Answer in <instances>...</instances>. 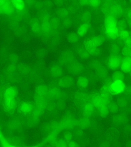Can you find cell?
I'll return each mask as SVG.
<instances>
[{
  "label": "cell",
  "instance_id": "47",
  "mask_svg": "<svg viewBox=\"0 0 131 147\" xmlns=\"http://www.w3.org/2000/svg\"><path fill=\"white\" fill-rule=\"evenodd\" d=\"M70 146L71 147H75L76 146V144L73 142H71L70 143Z\"/></svg>",
  "mask_w": 131,
  "mask_h": 147
},
{
  "label": "cell",
  "instance_id": "6",
  "mask_svg": "<svg viewBox=\"0 0 131 147\" xmlns=\"http://www.w3.org/2000/svg\"><path fill=\"white\" fill-rule=\"evenodd\" d=\"M90 102L97 109L104 105L101 98L100 93L97 92L92 93L90 96Z\"/></svg>",
  "mask_w": 131,
  "mask_h": 147
},
{
  "label": "cell",
  "instance_id": "20",
  "mask_svg": "<svg viewBox=\"0 0 131 147\" xmlns=\"http://www.w3.org/2000/svg\"><path fill=\"white\" fill-rule=\"evenodd\" d=\"M93 45L96 48L99 47L104 42L105 38L103 36H98L94 37L90 39Z\"/></svg>",
  "mask_w": 131,
  "mask_h": 147
},
{
  "label": "cell",
  "instance_id": "32",
  "mask_svg": "<svg viewBox=\"0 0 131 147\" xmlns=\"http://www.w3.org/2000/svg\"><path fill=\"white\" fill-rule=\"evenodd\" d=\"M109 111L111 112L115 113L118 110V106L116 103L111 102L108 105Z\"/></svg>",
  "mask_w": 131,
  "mask_h": 147
},
{
  "label": "cell",
  "instance_id": "40",
  "mask_svg": "<svg viewBox=\"0 0 131 147\" xmlns=\"http://www.w3.org/2000/svg\"><path fill=\"white\" fill-rule=\"evenodd\" d=\"M125 14L128 20H131V7L126 9L125 11Z\"/></svg>",
  "mask_w": 131,
  "mask_h": 147
},
{
  "label": "cell",
  "instance_id": "43",
  "mask_svg": "<svg viewBox=\"0 0 131 147\" xmlns=\"http://www.w3.org/2000/svg\"><path fill=\"white\" fill-rule=\"evenodd\" d=\"M72 134L70 133H65V135H64V138L67 140H71L72 139Z\"/></svg>",
  "mask_w": 131,
  "mask_h": 147
},
{
  "label": "cell",
  "instance_id": "19",
  "mask_svg": "<svg viewBox=\"0 0 131 147\" xmlns=\"http://www.w3.org/2000/svg\"><path fill=\"white\" fill-rule=\"evenodd\" d=\"M85 49L90 55H93L96 52V48L94 47L90 39L87 40L85 42Z\"/></svg>",
  "mask_w": 131,
  "mask_h": 147
},
{
  "label": "cell",
  "instance_id": "35",
  "mask_svg": "<svg viewBox=\"0 0 131 147\" xmlns=\"http://www.w3.org/2000/svg\"><path fill=\"white\" fill-rule=\"evenodd\" d=\"M126 26L127 24L125 20H121L117 24V26L119 31L121 30H125Z\"/></svg>",
  "mask_w": 131,
  "mask_h": 147
},
{
  "label": "cell",
  "instance_id": "17",
  "mask_svg": "<svg viewBox=\"0 0 131 147\" xmlns=\"http://www.w3.org/2000/svg\"><path fill=\"white\" fill-rule=\"evenodd\" d=\"M90 24L89 22L84 23L79 26L77 30L78 35L80 36H84L87 33L90 27Z\"/></svg>",
  "mask_w": 131,
  "mask_h": 147
},
{
  "label": "cell",
  "instance_id": "3",
  "mask_svg": "<svg viewBox=\"0 0 131 147\" xmlns=\"http://www.w3.org/2000/svg\"><path fill=\"white\" fill-rule=\"evenodd\" d=\"M17 91L14 87H11L7 88L5 93V104L9 109H13L15 100L17 95Z\"/></svg>",
  "mask_w": 131,
  "mask_h": 147
},
{
  "label": "cell",
  "instance_id": "46",
  "mask_svg": "<svg viewBox=\"0 0 131 147\" xmlns=\"http://www.w3.org/2000/svg\"><path fill=\"white\" fill-rule=\"evenodd\" d=\"M64 24H65V25H67V26H68V25H71V21L69 20H64Z\"/></svg>",
  "mask_w": 131,
  "mask_h": 147
},
{
  "label": "cell",
  "instance_id": "8",
  "mask_svg": "<svg viewBox=\"0 0 131 147\" xmlns=\"http://www.w3.org/2000/svg\"><path fill=\"white\" fill-rule=\"evenodd\" d=\"M121 60L118 55H112L108 61V65L109 68L114 71L118 69L121 66Z\"/></svg>",
  "mask_w": 131,
  "mask_h": 147
},
{
  "label": "cell",
  "instance_id": "12",
  "mask_svg": "<svg viewBox=\"0 0 131 147\" xmlns=\"http://www.w3.org/2000/svg\"><path fill=\"white\" fill-rule=\"evenodd\" d=\"M36 93L37 97L47 98L48 97L49 88L44 85H40L37 87Z\"/></svg>",
  "mask_w": 131,
  "mask_h": 147
},
{
  "label": "cell",
  "instance_id": "29",
  "mask_svg": "<svg viewBox=\"0 0 131 147\" xmlns=\"http://www.w3.org/2000/svg\"><path fill=\"white\" fill-rule=\"evenodd\" d=\"M68 40L70 42L75 43L77 42L79 40V36L75 33H71L67 36Z\"/></svg>",
  "mask_w": 131,
  "mask_h": 147
},
{
  "label": "cell",
  "instance_id": "51",
  "mask_svg": "<svg viewBox=\"0 0 131 147\" xmlns=\"http://www.w3.org/2000/svg\"><path fill=\"white\" fill-rule=\"evenodd\" d=\"M130 87H131V86H130Z\"/></svg>",
  "mask_w": 131,
  "mask_h": 147
},
{
  "label": "cell",
  "instance_id": "50",
  "mask_svg": "<svg viewBox=\"0 0 131 147\" xmlns=\"http://www.w3.org/2000/svg\"><path fill=\"white\" fill-rule=\"evenodd\" d=\"M130 2H131V1H130Z\"/></svg>",
  "mask_w": 131,
  "mask_h": 147
},
{
  "label": "cell",
  "instance_id": "23",
  "mask_svg": "<svg viewBox=\"0 0 131 147\" xmlns=\"http://www.w3.org/2000/svg\"><path fill=\"white\" fill-rule=\"evenodd\" d=\"M101 98L104 105H108L112 102V95L109 93H100Z\"/></svg>",
  "mask_w": 131,
  "mask_h": 147
},
{
  "label": "cell",
  "instance_id": "18",
  "mask_svg": "<svg viewBox=\"0 0 131 147\" xmlns=\"http://www.w3.org/2000/svg\"><path fill=\"white\" fill-rule=\"evenodd\" d=\"M89 80L86 77L81 76L78 78L77 80V85L81 89H84L88 87Z\"/></svg>",
  "mask_w": 131,
  "mask_h": 147
},
{
  "label": "cell",
  "instance_id": "22",
  "mask_svg": "<svg viewBox=\"0 0 131 147\" xmlns=\"http://www.w3.org/2000/svg\"><path fill=\"white\" fill-rule=\"evenodd\" d=\"M97 109L99 115L102 118L107 117L110 111L108 106L105 105H103Z\"/></svg>",
  "mask_w": 131,
  "mask_h": 147
},
{
  "label": "cell",
  "instance_id": "9",
  "mask_svg": "<svg viewBox=\"0 0 131 147\" xmlns=\"http://www.w3.org/2000/svg\"><path fill=\"white\" fill-rule=\"evenodd\" d=\"M61 91L57 86H52L49 88L48 97L51 99H57L61 97Z\"/></svg>",
  "mask_w": 131,
  "mask_h": 147
},
{
  "label": "cell",
  "instance_id": "26",
  "mask_svg": "<svg viewBox=\"0 0 131 147\" xmlns=\"http://www.w3.org/2000/svg\"><path fill=\"white\" fill-rule=\"evenodd\" d=\"M51 72L52 74L54 77L57 78L61 76L62 73V69L60 67L55 65L52 68Z\"/></svg>",
  "mask_w": 131,
  "mask_h": 147
},
{
  "label": "cell",
  "instance_id": "44",
  "mask_svg": "<svg viewBox=\"0 0 131 147\" xmlns=\"http://www.w3.org/2000/svg\"><path fill=\"white\" fill-rule=\"evenodd\" d=\"M58 147H66V142L63 141H60L58 143Z\"/></svg>",
  "mask_w": 131,
  "mask_h": 147
},
{
  "label": "cell",
  "instance_id": "45",
  "mask_svg": "<svg viewBox=\"0 0 131 147\" xmlns=\"http://www.w3.org/2000/svg\"><path fill=\"white\" fill-rule=\"evenodd\" d=\"M115 120L117 121L118 122H122L123 120H124V118H123L122 116H118V117L116 118Z\"/></svg>",
  "mask_w": 131,
  "mask_h": 147
},
{
  "label": "cell",
  "instance_id": "4",
  "mask_svg": "<svg viewBox=\"0 0 131 147\" xmlns=\"http://www.w3.org/2000/svg\"><path fill=\"white\" fill-rule=\"evenodd\" d=\"M60 124L62 129L71 130L77 126V121L73 117L68 116L62 120Z\"/></svg>",
  "mask_w": 131,
  "mask_h": 147
},
{
  "label": "cell",
  "instance_id": "37",
  "mask_svg": "<svg viewBox=\"0 0 131 147\" xmlns=\"http://www.w3.org/2000/svg\"><path fill=\"white\" fill-rule=\"evenodd\" d=\"M58 15L61 18H65L68 16V11L66 9H62L58 12Z\"/></svg>",
  "mask_w": 131,
  "mask_h": 147
},
{
  "label": "cell",
  "instance_id": "2",
  "mask_svg": "<svg viewBox=\"0 0 131 147\" xmlns=\"http://www.w3.org/2000/svg\"><path fill=\"white\" fill-rule=\"evenodd\" d=\"M126 85L121 80L113 81L109 86L110 94L112 96L119 95L126 90Z\"/></svg>",
  "mask_w": 131,
  "mask_h": 147
},
{
  "label": "cell",
  "instance_id": "48",
  "mask_svg": "<svg viewBox=\"0 0 131 147\" xmlns=\"http://www.w3.org/2000/svg\"><path fill=\"white\" fill-rule=\"evenodd\" d=\"M128 24L129 26L131 29V20H128Z\"/></svg>",
  "mask_w": 131,
  "mask_h": 147
},
{
  "label": "cell",
  "instance_id": "1",
  "mask_svg": "<svg viewBox=\"0 0 131 147\" xmlns=\"http://www.w3.org/2000/svg\"><path fill=\"white\" fill-rule=\"evenodd\" d=\"M104 23L107 36L113 40L117 38L119 36V31L116 18L107 16L105 19Z\"/></svg>",
  "mask_w": 131,
  "mask_h": 147
},
{
  "label": "cell",
  "instance_id": "7",
  "mask_svg": "<svg viewBox=\"0 0 131 147\" xmlns=\"http://www.w3.org/2000/svg\"><path fill=\"white\" fill-rule=\"evenodd\" d=\"M75 100L77 104L82 107L90 102V96L87 93L79 92L75 95Z\"/></svg>",
  "mask_w": 131,
  "mask_h": 147
},
{
  "label": "cell",
  "instance_id": "25",
  "mask_svg": "<svg viewBox=\"0 0 131 147\" xmlns=\"http://www.w3.org/2000/svg\"><path fill=\"white\" fill-rule=\"evenodd\" d=\"M125 78V75L122 71H117L113 74L112 79L113 81L115 80H121L123 81Z\"/></svg>",
  "mask_w": 131,
  "mask_h": 147
},
{
  "label": "cell",
  "instance_id": "39",
  "mask_svg": "<svg viewBox=\"0 0 131 147\" xmlns=\"http://www.w3.org/2000/svg\"><path fill=\"white\" fill-rule=\"evenodd\" d=\"M101 1H90L89 4L94 7H97L100 5Z\"/></svg>",
  "mask_w": 131,
  "mask_h": 147
},
{
  "label": "cell",
  "instance_id": "38",
  "mask_svg": "<svg viewBox=\"0 0 131 147\" xmlns=\"http://www.w3.org/2000/svg\"><path fill=\"white\" fill-rule=\"evenodd\" d=\"M80 56L83 58H87L90 56V54L86 50H81L80 51Z\"/></svg>",
  "mask_w": 131,
  "mask_h": 147
},
{
  "label": "cell",
  "instance_id": "5",
  "mask_svg": "<svg viewBox=\"0 0 131 147\" xmlns=\"http://www.w3.org/2000/svg\"><path fill=\"white\" fill-rule=\"evenodd\" d=\"M124 13V9L118 3H113L109 10V15L115 17L119 18Z\"/></svg>",
  "mask_w": 131,
  "mask_h": 147
},
{
  "label": "cell",
  "instance_id": "42",
  "mask_svg": "<svg viewBox=\"0 0 131 147\" xmlns=\"http://www.w3.org/2000/svg\"><path fill=\"white\" fill-rule=\"evenodd\" d=\"M125 46L131 48V37L130 36L127 40L125 41Z\"/></svg>",
  "mask_w": 131,
  "mask_h": 147
},
{
  "label": "cell",
  "instance_id": "33",
  "mask_svg": "<svg viewBox=\"0 0 131 147\" xmlns=\"http://www.w3.org/2000/svg\"><path fill=\"white\" fill-rule=\"evenodd\" d=\"M122 53L125 57H131V48L125 46L122 50Z\"/></svg>",
  "mask_w": 131,
  "mask_h": 147
},
{
  "label": "cell",
  "instance_id": "31",
  "mask_svg": "<svg viewBox=\"0 0 131 147\" xmlns=\"http://www.w3.org/2000/svg\"><path fill=\"white\" fill-rule=\"evenodd\" d=\"M50 24H51L52 28L54 29H57L60 25V21L58 18L54 17L52 19Z\"/></svg>",
  "mask_w": 131,
  "mask_h": 147
},
{
  "label": "cell",
  "instance_id": "24",
  "mask_svg": "<svg viewBox=\"0 0 131 147\" xmlns=\"http://www.w3.org/2000/svg\"><path fill=\"white\" fill-rule=\"evenodd\" d=\"M69 69L72 73L77 74L81 71V67L79 63H71L70 65Z\"/></svg>",
  "mask_w": 131,
  "mask_h": 147
},
{
  "label": "cell",
  "instance_id": "15",
  "mask_svg": "<svg viewBox=\"0 0 131 147\" xmlns=\"http://www.w3.org/2000/svg\"><path fill=\"white\" fill-rule=\"evenodd\" d=\"M51 28L50 23L48 21L43 22L41 25V32L43 35H48L51 32Z\"/></svg>",
  "mask_w": 131,
  "mask_h": 147
},
{
  "label": "cell",
  "instance_id": "27",
  "mask_svg": "<svg viewBox=\"0 0 131 147\" xmlns=\"http://www.w3.org/2000/svg\"><path fill=\"white\" fill-rule=\"evenodd\" d=\"M119 36L121 40L124 41L127 40L130 36V32L126 30H121L119 31Z\"/></svg>",
  "mask_w": 131,
  "mask_h": 147
},
{
  "label": "cell",
  "instance_id": "10",
  "mask_svg": "<svg viewBox=\"0 0 131 147\" xmlns=\"http://www.w3.org/2000/svg\"><path fill=\"white\" fill-rule=\"evenodd\" d=\"M120 67L124 73H130L131 71V57H124L121 60Z\"/></svg>",
  "mask_w": 131,
  "mask_h": 147
},
{
  "label": "cell",
  "instance_id": "28",
  "mask_svg": "<svg viewBox=\"0 0 131 147\" xmlns=\"http://www.w3.org/2000/svg\"><path fill=\"white\" fill-rule=\"evenodd\" d=\"M31 27L32 30L34 33H38L41 31V25H40L39 22L37 20L33 22Z\"/></svg>",
  "mask_w": 131,
  "mask_h": 147
},
{
  "label": "cell",
  "instance_id": "36",
  "mask_svg": "<svg viewBox=\"0 0 131 147\" xmlns=\"http://www.w3.org/2000/svg\"><path fill=\"white\" fill-rule=\"evenodd\" d=\"M127 103V100H126V99L124 98H120L118 100L117 105H118V107H124L126 106Z\"/></svg>",
  "mask_w": 131,
  "mask_h": 147
},
{
  "label": "cell",
  "instance_id": "21",
  "mask_svg": "<svg viewBox=\"0 0 131 147\" xmlns=\"http://www.w3.org/2000/svg\"><path fill=\"white\" fill-rule=\"evenodd\" d=\"M62 59L63 61L66 64H71L74 60V57L72 53L70 52H66L63 54Z\"/></svg>",
  "mask_w": 131,
  "mask_h": 147
},
{
  "label": "cell",
  "instance_id": "13",
  "mask_svg": "<svg viewBox=\"0 0 131 147\" xmlns=\"http://www.w3.org/2000/svg\"><path fill=\"white\" fill-rule=\"evenodd\" d=\"M33 110V106L31 103L25 102L22 103L19 106V110L22 113L24 114H28L31 113Z\"/></svg>",
  "mask_w": 131,
  "mask_h": 147
},
{
  "label": "cell",
  "instance_id": "41",
  "mask_svg": "<svg viewBox=\"0 0 131 147\" xmlns=\"http://www.w3.org/2000/svg\"><path fill=\"white\" fill-rule=\"evenodd\" d=\"M15 3H14V4H15L17 8L19 9H22L24 6V3H23L22 1H15Z\"/></svg>",
  "mask_w": 131,
  "mask_h": 147
},
{
  "label": "cell",
  "instance_id": "34",
  "mask_svg": "<svg viewBox=\"0 0 131 147\" xmlns=\"http://www.w3.org/2000/svg\"><path fill=\"white\" fill-rule=\"evenodd\" d=\"M91 15L89 11H87L84 12L81 15V20L82 22H88V20L90 19Z\"/></svg>",
  "mask_w": 131,
  "mask_h": 147
},
{
  "label": "cell",
  "instance_id": "11",
  "mask_svg": "<svg viewBox=\"0 0 131 147\" xmlns=\"http://www.w3.org/2000/svg\"><path fill=\"white\" fill-rule=\"evenodd\" d=\"M95 107L90 103L88 102L82 106V112L84 117L89 118L94 113Z\"/></svg>",
  "mask_w": 131,
  "mask_h": 147
},
{
  "label": "cell",
  "instance_id": "16",
  "mask_svg": "<svg viewBox=\"0 0 131 147\" xmlns=\"http://www.w3.org/2000/svg\"><path fill=\"white\" fill-rule=\"evenodd\" d=\"M72 83V78L69 77L62 78L58 82V85L62 88H65L71 86Z\"/></svg>",
  "mask_w": 131,
  "mask_h": 147
},
{
  "label": "cell",
  "instance_id": "14",
  "mask_svg": "<svg viewBox=\"0 0 131 147\" xmlns=\"http://www.w3.org/2000/svg\"><path fill=\"white\" fill-rule=\"evenodd\" d=\"M91 125V121L89 118L84 117L77 121V126L81 129L88 128Z\"/></svg>",
  "mask_w": 131,
  "mask_h": 147
},
{
  "label": "cell",
  "instance_id": "49",
  "mask_svg": "<svg viewBox=\"0 0 131 147\" xmlns=\"http://www.w3.org/2000/svg\"><path fill=\"white\" fill-rule=\"evenodd\" d=\"M130 76H131V72H130Z\"/></svg>",
  "mask_w": 131,
  "mask_h": 147
},
{
  "label": "cell",
  "instance_id": "30",
  "mask_svg": "<svg viewBox=\"0 0 131 147\" xmlns=\"http://www.w3.org/2000/svg\"><path fill=\"white\" fill-rule=\"evenodd\" d=\"M120 48L119 46L117 44H114L111 46V53L113 56L118 55L120 52Z\"/></svg>",
  "mask_w": 131,
  "mask_h": 147
}]
</instances>
